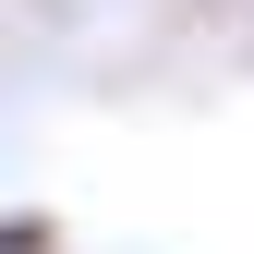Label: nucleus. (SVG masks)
<instances>
[{
    "label": "nucleus",
    "instance_id": "obj_1",
    "mask_svg": "<svg viewBox=\"0 0 254 254\" xmlns=\"http://www.w3.org/2000/svg\"><path fill=\"white\" fill-rule=\"evenodd\" d=\"M0 254H61V218H37V206H0Z\"/></svg>",
    "mask_w": 254,
    "mask_h": 254
}]
</instances>
